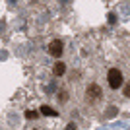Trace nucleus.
I'll return each mask as SVG.
<instances>
[{
	"label": "nucleus",
	"mask_w": 130,
	"mask_h": 130,
	"mask_svg": "<svg viewBox=\"0 0 130 130\" xmlns=\"http://www.w3.org/2000/svg\"><path fill=\"white\" fill-rule=\"evenodd\" d=\"M87 95L93 97V99L101 97V87H99L97 84H89V87H87Z\"/></svg>",
	"instance_id": "7ed1b4c3"
},
{
	"label": "nucleus",
	"mask_w": 130,
	"mask_h": 130,
	"mask_svg": "<svg viewBox=\"0 0 130 130\" xmlns=\"http://www.w3.org/2000/svg\"><path fill=\"white\" fill-rule=\"evenodd\" d=\"M41 113H43L45 117H56V115H58L53 107H49V105H43V107H41Z\"/></svg>",
	"instance_id": "20e7f679"
},
{
	"label": "nucleus",
	"mask_w": 130,
	"mask_h": 130,
	"mask_svg": "<svg viewBox=\"0 0 130 130\" xmlns=\"http://www.w3.org/2000/svg\"><path fill=\"white\" fill-rule=\"evenodd\" d=\"M107 80H109V86L113 87V89H119L122 84H124V78H122V72L119 68H111L107 74Z\"/></svg>",
	"instance_id": "f257e3e1"
},
{
	"label": "nucleus",
	"mask_w": 130,
	"mask_h": 130,
	"mask_svg": "<svg viewBox=\"0 0 130 130\" xmlns=\"http://www.w3.org/2000/svg\"><path fill=\"white\" fill-rule=\"evenodd\" d=\"M58 99L62 101V103H66V101H68V93H66V91H60L58 93Z\"/></svg>",
	"instance_id": "0eeeda50"
},
{
	"label": "nucleus",
	"mask_w": 130,
	"mask_h": 130,
	"mask_svg": "<svg viewBox=\"0 0 130 130\" xmlns=\"http://www.w3.org/2000/svg\"><path fill=\"white\" fill-rule=\"evenodd\" d=\"M25 117H27V119H31V120H35V119L39 117V115L35 113V111H27V113H25Z\"/></svg>",
	"instance_id": "423d86ee"
},
{
	"label": "nucleus",
	"mask_w": 130,
	"mask_h": 130,
	"mask_svg": "<svg viewBox=\"0 0 130 130\" xmlns=\"http://www.w3.org/2000/svg\"><path fill=\"white\" fill-rule=\"evenodd\" d=\"M124 97H130V86H124Z\"/></svg>",
	"instance_id": "6e6552de"
},
{
	"label": "nucleus",
	"mask_w": 130,
	"mask_h": 130,
	"mask_svg": "<svg viewBox=\"0 0 130 130\" xmlns=\"http://www.w3.org/2000/svg\"><path fill=\"white\" fill-rule=\"evenodd\" d=\"M64 72H66V64L64 62H56V64H54V74H56V76H62Z\"/></svg>",
	"instance_id": "39448f33"
},
{
	"label": "nucleus",
	"mask_w": 130,
	"mask_h": 130,
	"mask_svg": "<svg viewBox=\"0 0 130 130\" xmlns=\"http://www.w3.org/2000/svg\"><path fill=\"white\" fill-rule=\"evenodd\" d=\"M115 115H117V109H115V107L109 109V117H115Z\"/></svg>",
	"instance_id": "1a4fd4ad"
},
{
	"label": "nucleus",
	"mask_w": 130,
	"mask_h": 130,
	"mask_svg": "<svg viewBox=\"0 0 130 130\" xmlns=\"http://www.w3.org/2000/svg\"><path fill=\"white\" fill-rule=\"evenodd\" d=\"M66 130H76V124H68V126H66Z\"/></svg>",
	"instance_id": "9d476101"
},
{
	"label": "nucleus",
	"mask_w": 130,
	"mask_h": 130,
	"mask_svg": "<svg viewBox=\"0 0 130 130\" xmlns=\"http://www.w3.org/2000/svg\"><path fill=\"white\" fill-rule=\"evenodd\" d=\"M49 53L53 54V56H60V54L64 53V43L58 41V39H53L49 43Z\"/></svg>",
	"instance_id": "f03ea898"
}]
</instances>
